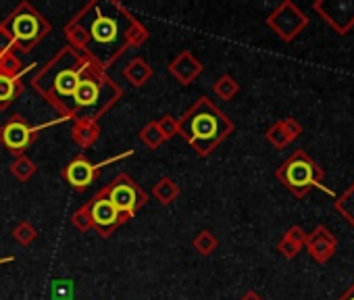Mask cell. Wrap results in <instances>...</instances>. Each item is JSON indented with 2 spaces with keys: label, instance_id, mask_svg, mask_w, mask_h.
<instances>
[{
  "label": "cell",
  "instance_id": "cell-2",
  "mask_svg": "<svg viewBox=\"0 0 354 300\" xmlns=\"http://www.w3.org/2000/svg\"><path fill=\"white\" fill-rule=\"evenodd\" d=\"M236 129V123L209 98L201 96L180 119V133L198 157H209Z\"/></svg>",
  "mask_w": 354,
  "mask_h": 300
},
{
  "label": "cell",
  "instance_id": "cell-5",
  "mask_svg": "<svg viewBox=\"0 0 354 300\" xmlns=\"http://www.w3.org/2000/svg\"><path fill=\"white\" fill-rule=\"evenodd\" d=\"M106 198L111 200V205L117 209V213L123 217V221L127 223L129 219L136 217V213L146 205L148 194L127 176V174H119L106 188H102Z\"/></svg>",
  "mask_w": 354,
  "mask_h": 300
},
{
  "label": "cell",
  "instance_id": "cell-30",
  "mask_svg": "<svg viewBox=\"0 0 354 300\" xmlns=\"http://www.w3.org/2000/svg\"><path fill=\"white\" fill-rule=\"evenodd\" d=\"M240 300H263V298H261V294H257L254 290H250V292H246Z\"/></svg>",
  "mask_w": 354,
  "mask_h": 300
},
{
  "label": "cell",
  "instance_id": "cell-28",
  "mask_svg": "<svg viewBox=\"0 0 354 300\" xmlns=\"http://www.w3.org/2000/svg\"><path fill=\"white\" fill-rule=\"evenodd\" d=\"M13 50H15V46L9 38V34L5 32L3 26H0V57H5L7 53H13Z\"/></svg>",
  "mask_w": 354,
  "mask_h": 300
},
{
  "label": "cell",
  "instance_id": "cell-25",
  "mask_svg": "<svg viewBox=\"0 0 354 300\" xmlns=\"http://www.w3.org/2000/svg\"><path fill=\"white\" fill-rule=\"evenodd\" d=\"M75 290L71 279H55L50 285V300H73Z\"/></svg>",
  "mask_w": 354,
  "mask_h": 300
},
{
  "label": "cell",
  "instance_id": "cell-13",
  "mask_svg": "<svg viewBox=\"0 0 354 300\" xmlns=\"http://www.w3.org/2000/svg\"><path fill=\"white\" fill-rule=\"evenodd\" d=\"M300 135H302V125H300L294 117H286V119L275 121V123L267 129V133H265L267 142H269L273 148H277V150L290 146V144H292L296 138H300Z\"/></svg>",
  "mask_w": 354,
  "mask_h": 300
},
{
  "label": "cell",
  "instance_id": "cell-31",
  "mask_svg": "<svg viewBox=\"0 0 354 300\" xmlns=\"http://www.w3.org/2000/svg\"><path fill=\"white\" fill-rule=\"evenodd\" d=\"M9 261H13L11 256H7V259H3V261H0V263H9Z\"/></svg>",
  "mask_w": 354,
  "mask_h": 300
},
{
  "label": "cell",
  "instance_id": "cell-21",
  "mask_svg": "<svg viewBox=\"0 0 354 300\" xmlns=\"http://www.w3.org/2000/svg\"><path fill=\"white\" fill-rule=\"evenodd\" d=\"M192 246H194V250H196L201 256H211V254L217 250V246H219V240H217V236H215L213 232H209V229H203V232H198V234L194 236V240H192Z\"/></svg>",
  "mask_w": 354,
  "mask_h": 300
},
{
  "label": "cell",
  "instance_id": "cell-18",
  "mask_svg": "<svg viewBox=\"0 0 354 300\" xmlns=\"http://www.w3.org/2000/svg\"><path fill=\"white\" fill-rule=\"evenodd\" d=\"M180 186H177L171 178H160L154 188H152V196L162 205V207H169L171 203H175L180 198Z\"/></svg>",
  "mask_w": 354,
  "mask_h": 300
},
{
  "label": "cell",
  "instance_id": "cell-1",
  "mask_svg": "<svg viewBox=\"0 0 354 300\" xmlns=\"http://www.w3.org/2000/svg\"><path fill=\"white\" fill-rule=\"evenodd\" d=\"M75 15L88 32V50L92 48V44H96L98 48H109L104 69L119 61L125 53H129L131 48H140L148 40V30L119 3H113V13H104V7L92 0Z\"/></svg>",
  "mask_w": 354,
  "mask_h": 300
},
{
  "label": "cell",
  "instance_id": "cell-27",
  "mask_svg": "<svg viewBox=\"0 0 354 300\" xmlns=\"http://www.w3.org/2000/svg\"><path fill=\"white\" fill-rule=\"evenodd\" d=\"M71 223H73L80 232H84V234L92 229V221H90V215H88V211H86V207H84V205L73 213Z\"/></svg>",
  "mask_w": 354,
  "mask_h": 300
},
{
  "label": "cell",
  "instance_id": "cell-17",
  "mask_svg": "<svg viewBox=\"0 0 354 300\" xmlns=\"http://www.w3.org/2000/svg\"><path fill=\"white\" fill-rule=\"evenodd\" d=\"M24 92L21 86V77H7V75H0V111H7L17 96Z\"/></svg>",
  "mask_w": 354,
  "mask_h": 300
},
{
  "label": "cell",
  "instance_id": "cell-19",
  "mask_svg": "<svg viewBox=\"0 0 354 300\" xmlns=\"http://www.w3.org/2000/svg\"><path fill=\"white\" fill-rule=\"evenodd\" d=\"M9 169H11V176H13L15 180H19V182H30V180L36 176V171H38L36 163H34L30 157H26V155L15 157L13 163L9 165Z\"/></svg>",
  "mask_w": 354,
  "mask_h": 300
},
{
  "label": "cell",
  "instance_id": "cell-10",
  "mask_svg": "<svg viewBox=\"0 0 354 300\" xmlns=\"http://www.w3.org/2000/svg\"><path fill=\"white\" fill-rule=\"evenodd\" d=\"M313 9L339 36H346L354 28V0H319Z\"/></svg>",
  "mask_w": 354,
  "mask_h": 300
},
{
  "label": "cell",
  "instance_id": "cell-15",
  "mask_svg": "<svg viewBox=\"0 0 354 300\" xmlns=\"http://www.w3.org/2000/svg\"><path fill=\"white\" fill-rule=\"evenodd\" d=\"M306 232L300 227V225H292L286 234H283V238L277 242V250H279V254L281 256H286V259H294L302 248H304V244H306Z\"/></svg>",
  "mask_w": 354,
  "mask_h": 300
},
{
  "label": "cell",
  "instance_id": "cell-6",
  "mask_svg": "<svg viewBox=\"0 0 354 300\" xmlns=\"http://www.w3.org/2000/svg\"><path fill=\"white\" fill-rule=\"evenodd\" d=\"M48 125H50V123L32 127V125L26 121V117L15 115V117H11L3 127H0V144H3L13 157H21V155L26 153V150L36 142L38 133H40L44 127H48Z\"/></svg>",
  "mask_w": 354,
  "mask_h": 300
},
{
  "label": "cell",
  "instance_id": "cell-16",
  "mask_svg": "<svg viewBox=\"0 0 354 300\" xmlns=\"http://www.w3.org/2000/svg\"><path fill=\"white\" fill-rule=\"evenodd\" d=\"M152 75H154V69H152L144 59H140V57H136L133 61H129V63L125 65V69H123V77H125L131 86H136V88L146 86V84L152 79Z\"/></svg>",
  "mask_w": 354,
  "mask_h": 300
},
{
  "label": "cell",
  "instance_id": "cell-7",
  "mask_svg": "<svg viewBox=\"0 0 354 300\" xmlns=\"http://www.w3.org/2000/svg\"><path fill=\"white\" fill-rule=\"evenodd\" d=\"M267 26L271 32L277 34L283 42H292L306 26L308 17L300 11L298 5H294L292 0H283V3L267 17Z\"/></svg>",
  "mask_w": 354,
  "mask_h": 300
},
{
  "label": "cell",
  "instance_id": "cell-20",
  "mask_svg": "<svg viewBox=\"0 0 354 300\" xmlns=\"http://www.w3.org/2000/svg\"><path fill=\"white\" fill-rule=\"evenodd\" d=\"M138 135H140L142 144H146L150 150H156V148H160V146L167 142L156 121H148V123L140 129V133H138Z\"/></svg>",
  "mask_w": 354,
  "mask_h": 300
},
{
  "label": "cell",
  "instance_id": "cell-12",
  "mask_svg": "<svg viewBox=\"0 0 354 300\" xmlns=\"http://www.w3.org/2000/svg\"><path fill=\"white\" fill-rule=\"evenodd\" d=\"M167 71H169L177 82H180L182 86H190V84L205 71V67H203V63L194 57L192 50H182L180 55H177V57L169 63Z\"/></svg>",
  "mask_w": 354,
  "mask_h": 300
},
{
  "label": "cell",
  "instance_id": "cell-29",
  "mask_svg": "<svg viewBox=\"0 0 354 300\" xmlns=\"http://www.w3.org/2000/svg\"><path fill=\"white\" fill-rule=\"evenodd\" d=\"M337 300H354V283H352V285H350V288H348V290H346Z\"/></svg>",
  "mask_w": 354,
  "mask_h": 300
},
{
  "label": "cell",
  "instance_id": "cell-3",
  "mask_svg": "<svg viewBox=\"0 0 354 300\" xmlns=\"http://www.w3.org/2000/svg\"><path fill=\"white\" fill-rule=\"evenodd\" d=\"M0 26L9 34L13 46L21 53H32L53 32L48 19L32 3H21Z\"/></svg>",
  "mask_w": 354,
  "mask_h": 300
},
{
  "label": "cell",
  "instance_id": "cell-24",
  "mask_svg": "<svg viewBox=\"0 0 354 300\" xmlns=\"http://www.w3.org/2000/svg\"><path fill=\"white\" fill-rule=\"evenodd\" d=\"M13 238L19 246H30L38 240V229L30 221H21L13 229Z\"/></svg>",
  "mask_w": 354,
  "mask_h": 300
},
{
  "label": "cell",
  "instance_id": "cell-26",
  "mask_svg": "<svg viewBox=\"0 0 354 300\" xmlns=\"http://www.w3.org/2000/svg\"><path fill=\"white\" fill-rule=\"evenodd\" d=\"M156 123H158L165 140H171L180 133V119H175L173 115H162L160 119H156Z\"/></svg>",
  "mask_w": 354,
  "mask_h": 300
},
{
  "label": "cell",
  "instance_id": "cell-8",
  "mask_svg": "<svg viewBox=\"0 0 354 300\" xmlns=\"http://www.w3.org/2000/svg\"><path fill=\"white\" fill-rule=\"evenodd\" d=\"M129 155H131V150H127V153H123V155H119V157H113V159H109V161H104V163H92L88 157L77 155L75 159H71V161L63 167V180H65L71 188L84 192L86 188H90V186L94 184V180H96V176H98V171H100L102 167L113 165L115 161H121V159H125V157H129Z\"/></svg>",
  "mask_w": 354,
  "mask_h": 300
},
{
  "label": "cell",
  "instance_id": "cell-22",
  "mask_svg": "<svg viewBox=\"0 0 354 300\" xmlns=\"http://www.w3.org/2000/svg\"><path fill=\"white\" fill-rule=\"evenodd\" d=\"M213 92H215V96L221 98V100H232V98L238 96L240 84H238V79H234L232 75L225 73V75H221V77L213 84Z\"/></svg>",
  "mask_w": 354,
  "mask_h": 300
},
{
  "label": "cell",
  "instance_id": "cell-11",
  "mask_svg": "<svg viewBox=\"0 0 354 300\" xmlns=\"http://www.w3.org/2000/svg\"><path fill=\"white\" fill-rule=\"evenodd\" d=\"M306 252L317 261V263H327L331 261V256L337 250V238L325 227V225H317L308 236H306V244H304Z\"/></svg>",
  "mask_w": 354,
  "mask_h": 300
},
{
  "label": "cell",
  "instance_id": "cell-23",
  "mask_svg": "<svg viewBox=\"0 0 354 300\" xmlns=\"http://www.w3.org/2000/svg\"><path fill=\"white\" fill-rule=\"evenodd\" d=\"M335 211L348 221V223H352V227H354V184L342 194V196H337L335 198Z\"/></svg>",
  "mask_w": 354,
  "mask_h": 300
},
{
  "label": "cell",
  "instance_id": "cell-4",
  "mask_svg": "<svg viewBox=\"0 0 354 300\" xmlns=\"http://www.w3.org/2000/svg\"><path fill=\"white\" fill-rule=\"evenodd\" d=\"M275 178L296 196V198H304L313 188H319L327 194L333 196V192L323 184V169L319 167V163L315 159H310L304 150H296V153L286 159L277 169H275Z\"/></svg>",
  "mask_w": 354,
  "mask_h": 300
},
{
  "label": "cell",
  "instance_id": "cell-14",
  "mask_svg": "<svg viewBox=\"0 0 354 300\" xmlns=\"http://www.w3.org/2000/svg\"><path fill=\"white\" fill-rule=\"evenodd\" d=\"M102 133V127L98 121H75L71 125V140L80 146V148H90L98 142Z\"/></svg>",
  "mask_w": 354,
  "mask_h": 300
},
{
  "label": "cell",
  "instance_id": "cell-9",
  "mask_svg": "<svg viewBox=\"0 0 354 300\" xmlns=\"http://www.w3.org/2000/svg\"><path fill=\"white\" fill-rule=\"evenodd\" d=\"M84 207H86V211H88V215H90L92 229H96L100 238H111L113 232L125 223L123 217L117 213V209H115V207L111 205V200L106 198L104 190L96 192Z\"/></svg>",
  "mask_w": 354,
  "mask_h": 300
}]
</instances>
